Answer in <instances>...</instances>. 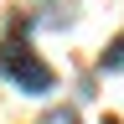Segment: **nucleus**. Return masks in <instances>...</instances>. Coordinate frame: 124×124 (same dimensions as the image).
<instances>
[{"mask_svg":"<svg viewBox=\"0 0 124 124\" xmlns=\"http://www.w3.org/2000/svg\"><path fill=\"white\" fill-rule=\"evenodd\" d=\"M0 72H5L21 93H46V88H52V67H46L31 46H16V41L0 46Z\"/></svg>","mask_w":124,"mask_h":124,"instance_id":"nucleus-1","label":"nucleus"},{"mask_svg":"<svg viewBox=\"0 0 124 124\" xmlns=\"http://www.w3.org/2000/svg\"><path fill=\"white\" fill-rule=\"evenodd\" d=\"M103 72H124V36H119V41L103 52Z\"/></svg>","mask_w":124,"mask_h":124,"instance_id":"nucleus-2","label":"nucleus"},{"mask_svg":"<svg viewBox=\"0 0 124 124\" xmlns=\"http://www.w3.org/2000/svg\"><path fill=\"white\" fill-rule=\"evenodd\" d=\"M41 124H78V108H52V114H41Z\"/></svg>","mask_w":124,"mask_h":124,"instance_id":"nucleus-3","label":"nucleus"}]
</instances>
